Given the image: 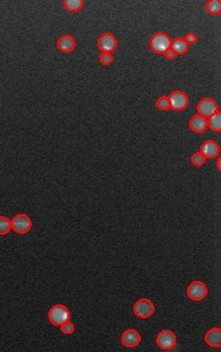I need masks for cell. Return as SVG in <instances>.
Returning <instances> with one entry per match:
<instances>
[{
    "instance_id": "1",
    "label": "cell",
    "mask_w": 221,
    "mask_h": 352,
    "mask_svg": "<svg viewBox=\"0 0 221 352\" xmlns=\"http://www.w3.org/2000/svg\"><path fill=\"white\" fill-rule=\"evenodd\" d=\"M172 39L168 33L164 31H159L154 33L149 40V48L158 55H163V54L171 49Z\"/></svg>"
},
{
    "instance_id": "2",
    "label": "cell",
    "mask_w": 221,
    "mask_h": 352,
    "mask_svg": "<svg viewBox=\"0 0 221 352\" xmlns=\"http://www.w3.org/2000/svg\"><path fill=\"white\" fill-rule=\"evenodd\" d=\"M70 310L63 304L54 305L48 312V319L55 327H60L64 322L70 320Z\"/></svg>"
},
{
    "instance_id": "3",
    "label": "cell",
    "mask_w": 221,
    "mask_h": 352,
    "mask_svg": "<svg viewBox=\"0 0 221 352\" xmlns=\"http://www.w3.org/2000/svg\"><path fill=\"white\" fill-rule=\"evenodd\" d=\"M133 312L138 318L147 319L151 317L155 312V306L154 304L146 297H141V299L137 300L133 306Z\"/></svg>"
},
{
    "instance_id": "4",
    "label": "cell",
    "mask_w": 221,
    "mask_h": 352,
    "mask_svg": "<svg viewBox=\"0 0 221 352\" xmlns=\"http://www.w3.org/2000/svg\"><path fill=\"white\" fill-rule=\"evenodd\" d=\"M155 343L162 350L171 351L177 345V337L172 331L164 330L158 333Z\"/></svg>"
},
{
    "instance_id": "5",
    "label": "cell",
    "mask_w": 221,
    "mask_h": 352,
    "mask_svg": "<svg viewBox=\"0 0 221 352\" xmlns=\"http://www.w3.org/2000/svg\"><path fill=\"white\" fill-rule=\"evenodd\" d=\"M12 221V231L17 234L25 235L28 234L32 229V221L28 215L25 213L16 214Z\"/></svg>"
},
{
    "instance_id": "6",
    "label": "cell",
    "mask_w": 221,
    "mask_h": 352,
    "mask_svg": "<svg viewBox=\"0 0 221 352\" xmlns=\"http://www.w3.org/2000/svg\"><path fill=\"white\" fill-rule=\"evenodd\" d=\"M186 295L189 300L201 302L205 300V297L208 296V287L203 281L195 280L187 286Z\"/></svg>"
},
{
    "instance_id": "7",
    "label": "cell",
    "mask_w": 221,
    "mask_h": 352,
    "mask_svg": "<svg viewBox=\"0 0 221 352\" xmlns=\"http://www.w3.org/2000/svg\"><path fill=\"white\" fill-rule=\"evenodd\" d=\"M97 48L101 51V53L111 54L118 48V40L116 36L110 32L102 33L97 39Z\"/></svg>"
},
{
    "instance_id": "8",
    "label": "cell",
    "mask_w": 221,
    "mask_h": 352,
    "mask_svg": "<svg viewBox=\"0 0 221 352\" xmlns=\"http://www.w3.org/2000/svg\"><path fill=\"white\" fill-rule=\"evenodd\" d=\"M168 99L170 102L171 110L175 111H182L184 110H186V107L188 106L189 103V98L187 94L184 91H181V90L173 91L168 96Z\"/></svg>"
},
{
    "instance_id": "9",
    "label": "cell",
    "mask_w": 221,
    "mask_h": 352,
    "mask_svg": "<svg viewBox=\"0 0 221 352\" xmlns=\"http://www.w3.org/2000/svg\"><path fill=\"white\" fill-rule=\"evenodd\" d=\"M196 108L198 113L206 117V119H208V117L213 115L219 111V107L216 101L211 97H204L203 99H201L199 103L197 104Z\"/></svg>"
},
{
    "instance_id": "10",
    "label": "cell",
    "mask_w": 221,
    "mask_h": 352,
    "mask_svg": "<svg viewBox=\"0 0 221 352\" xmlns=\"http://www.w3.org/2000/svg\"><path fill=\"white\" fill-rule=\"evenodd\" d=\"M121 341L122 344L127 348H136L140 345L142 337L136 330L128 329L122 333Z\"/></svg>"
},
{
    "instance_id": "11",
    "label": "cell",
    "mask_w": 221,
    "mask_h": 352,
    "mask_svg": "<svg viewBox=\"0 0 221 352\" xmlns=\"http://www.w3.org/2000/svg\"><path fill=\"white\" fill-rule=\"evenodd\" d=\"M200 152L206 159H215L220 153V147L215 140H206L201 146Z\"/></svg>"
},
{
    "instance_id": "12",
    "label": "cell",
    "mask_w": 221,
    "mask_h": 352,
    "mask_svg": "<svg viewBox=\"0 0 221 352\" xmlns=\"http://www.w3.org/2000/svg\"><path fill=\"white\" fill-rule=\"evenodd\" d=\"M76 48V41L70 34H64L57 39V49L64 53L69 54L72 53Z\"/></svg>"
},
{
    "instance_id": "13",
    "label": "cell",
    "mask_w": 221,
    "mask_h": 352,
    "mask_svg": "<svg viewBox=\"0 0 221 352\" xmlns=\"http://www.w3.org/2000/svg\"><path fill=\"white\" fill-rule=\"evenodd\" d=\"M188 127L189 129L197 134L204 133L208 129V124L207 119L203 115L197 113L190 117L188 121Z\"/></svg>"
},
{
    "instance_id": "14",
    "label": "cell",
    "mask_w": 221,
    "mask_h": 352,
    "mask_svg": "<svg viewBox=\"0 0 221 352\" xmlns=\"http://www.w3.org/2000/svg\"><path fill=\"white\" fill-rule=\"evenodd\" d=\"M206 344L212 348L221 347V330L220 328H212L205 335Z\"/></svg>"
},
{
    "instance_id": "15",
    "label": "cell",
    "mask_w": 221,
    "mask_h": 352,
    "mask_svg": "<svg viewBox=\"0 0 221 352\" xmlns=\"http://www.w3.org/2000/svg\"><path fill=\"white\" fill-rule=\"evenodd\" d=\"M171 49L177 56H184L187 54L189 46L186 43V41L183 39V37H177L172 40Z\"/></svg>"
},
{
    "instance_id": "16",
    "label": "cell",
    "mask_w": 221,
    "mask_h": 352,
    "mask_svg": "<svg viewBox=\"0 0 221 352\" xmlns=\"http://www.w3.org/2000/svg\"><path fill=\"white\" fill-rule=\"evenodd\" d=\"M64 10L68 13H78L85 6L84 0H63Z\"/></svg>"
},
{
    "instance_id": "17",
    "label": "cell",
    "mask_w": 221,
    "mask_h": 352,
    "mask_svg": "<svg viewBox=\"0 0 221 352\" xmlns=\"http://www.w3.org/2000/svg\"><path fill=\"white\" fill-rule=\"evenodd\" d=\"M208 129L213 132H221V112L218 111L213 115H211L207 119Z\"/></svg>"
},
{
    "instance_id": "18",
    "label": "cell",
    "mask_w": 221,
    "mask_h": 352,
    "mask_svg": "<svg viewBox=\"0 0 221 352\" xmlns=\"http://www.w3.org/2000/svg\"><path fill=\"white\" fill-rule=\"evenodd\" d=\"M205 10L209 15L217 16L221 13V1L220 0H209L205 4Z\"/></svg>"
},
{
    "instance_id": "19",
    "label": "cell",
    "mask_w": 221,
    "mask_h": 352,
    "mask_svg": "<svg viewBox=\"0 0 221 352\" xmlns=\"http://www.w3.org/2000/svg\"><path fill=\"white\" fill-rule=\"evenodd\" d=\"M12 231V221L4 215H0V236L10 234Z\"/></svg>"
},
{
    "instance_id": "20",
    "label": "cell",
    "mask_w": 221,
    "mask_h": 352,
    "mask_svg": "<svg viewBox=\"0 0 221 352\" xmlns=\"http://www.w3.org/2000/svg\"><path fill=\"white\" fill-rule=\"evenodd\" d=\"M155 107L158 108V110L161 111H169L171 110V107H170V102H169L168 96L163 95V96H161V97H159L158 99H156Z\"/></svg>"
},
{
    "instance_id": "21",
    "label": "cell",
    "mask_w": 221,
    "mask_h": 352,
    "mask_svg": "<svg viewBox=\"0 0 221 352\" xmlns=\"http://www.w3.org/2000/svg\"><path fill=\"white\" fill-rule=\"evenodd\" d=\"M206 160L207 159L200 151H197L190 157V163L196 167H202L206 163Z\"/></svg>"
},
{
    "instance_id": "22",
    "label": "cell",
    "mask_w": 221,
    "mask_h": 352,
    "mask_svg": "<svg viewBox=\"0 0 221 352\" xmlns=\"http://www.w3.org/2000/svg\"><path fill=\"white\" fill-rule=\"evenodd\" d=\"M98 59H99L100 64H102L104 66L111 65L114 61L112 54H110V53H100Z\"/></svg>"
},
{
    "instance_id": "23",
    "label": "cell",
    "mask_w": 221,
    "mask_h": 352,
    "mask_svg": "<svg viewBox=\"0 0 221 352\" xmlns=\"http://www.w3.org/2000/svg\"><path fill=\"white\" fill-rule=\"evenodd\" d=\"M60 330L64 335H72V333L75 332V326L70 320H67L66 322L61 324Z\"/></svg>"
},
{
    "instance_id": "24",
    "label": "cell",
    "mask_w": 221,
    "mask_h": 352,
    "mask_svg": "<svg viewBox=\"0 0 221 352\" xmlns=\"http://www.w3.org/2000/svg\"><path fill=\"white\" fill-rule=\"evenodd\" d=\"M183 39L185 40V41H186V43H187L188 46H189V44L196 43V42L199 40V37H198V35H197L196 33H193V32H188V33H186L185 35H184Z\"/></svg>"
},
{
    "instance_id": "25",
    "label": "cell",
    "mask_w": 221,
    "mask_h": 352,
    "mask_svg": "<svg viewBox=\"0 0 221 352\" xmlns=\"http://www.w3.org/2000/svg\"><path fill=\"white\" fill-rule=\"evenodd\" d=\"M163 55H164V57H165L166 59H167V60H175V59L177 58V55L174 53V51H173L172 49H169L168 51H166V52L163 54Z\"/></svg>"
},
{
    "instance_id": "26",
    "label": "cell",
    "mask_w": 221,
    "mask_h": 352,
    "mask_svg": "<svg viewBox=\"0 0 221 352\" xmlns=\"http://www.w3.org/2000/svg\"><path fill=\"white\" fill-rule=\"evenodd\" d=\"M220 164H221V159L218 157V158H217V164H216V167H217V169H218L219 171L221 170V165H220Z\"/></svg>"
}]
</instances>
